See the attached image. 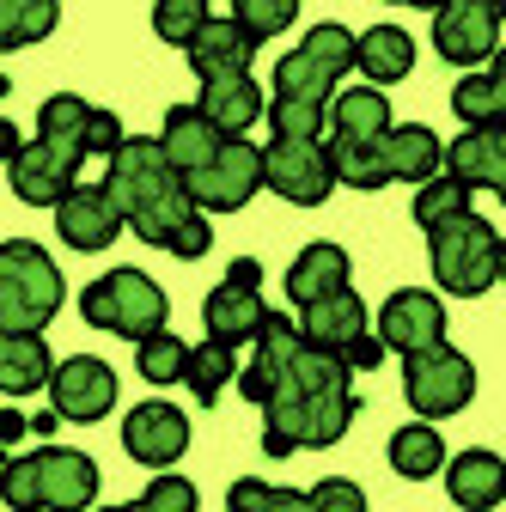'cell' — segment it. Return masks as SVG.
Returning <instances> with one entry per match:
<instances>
[{
	"label": "cell",
	"instance_id": "obj_2",
	"mask_svg": "<svg viewBox=\"0 0 506 512\" xmlns=\"http://www.w3.org/2000/svg\"><path fill=\"white\" fill-rule=\"evenodd\" d=\"M104 196L116 202L122 226H129L141 244H153V250H171V256H183V263H202V256L214 250L208 214L189 208L183 177L171 171V159L147 135H122V147L110 153Z\"/></svg>",
	"mask_w": 506,
	"mask_h": 512
},
{
	"label": "cell",
	"instance_id": "obj_32",
	"mask_svg": "<svg viewBox=\"0 0 506 512\" xmlns=\"http://www.w3.org/2000/svg\"><path fill=\"white\" fill-rule=\"evenodd\" d=\"M238 378V348L226 342H202V348H189L183 360V384H189V397L196 403H220V391Z\"/></svg>",
	"mask_w": 506,
	"mask_h": 512
},
{
	"label": "cell",
	"instance_id": "obj_47",
	"mask_svg": "<svg viewBox=\"0 0 506 512\" xmlns=\"http://www.w3.org/2000/svg\"><path fill=\"white\" fill-rule=\"evenodd\" d=\"M25 421H31V433H55V427H61V415H55V409H43V415H25Z\"/></svg>",
	"mask_w": 506,
	"mask_h": 512
},
{
	"label": "cell",
	"instance_id": "obj_43",
	"mask_svg": "<svg viewBox=\"0 0 506 512\" xmlns=\"http://www.w3.org/2000/svg\"><path fill=\"white\" fill-rule=\"evenodd\" d=\"M122 147V116L116 110H86V153H116Z\"/></svg>",
	"mask_w": 506,
	"mask_h": 512
},
{
	"label": "cell",
	"instance_id": "obj_12",
	"mask_svg": "<svg viewBox=\"0 0 506 512\" xmlns=\"http://www.w3.org/2000/svg\"><path fill=\"white\" fill-rule=\"evenodd\" d=\"M263 183L293 208H324L330 189H336L324 141H269L263 147Z\"/></svg>",
	"mask_w": 506,
	"mask_h": 512
},
{
	"label": "cell",
	"instance_id": "obj_39",
	"mask_svg": "<svg viewBox=\"0 0 506 512\" xmlns=\"http://www.w3.org/2000/svg\"><path fill=\"white\" fill-rule=\"evenodd\" d=\"M196 506H202L196 482H189V476H177V470H159L135 506H104V512H196Z\"/></svg>",
	"mask_w": 506,
	"mask_h": 512
},
{
	"label": "cell",
	"instance_id": "obj_27",
	"mask_svg": "<svg viewBox=\"0 0 506 512\" xmlns=\"http://www.w3.org/2000/svg\"><path fill=\"white\" fill-rule=\"evenodd\" d=\"M49 342L43 336H19V330H0V391L7 397H31L49 384Z\"/></svg>",
	"mask_w": 506,
	"mask_h": 512
},
{
	"label": "cell",
	"instance_id": "obj_40",
	"mask_svg": "<svg viewBox=\"0 0 506 512\" xmlns=\"http://www.w3.org/2000/svg\"><path fill=\"white\" fill-rule=\"evenodd\" d=\"M293 19H299V0H232V25H244L257 43H269Z\"/></svg>",
	"mask_w": 506,
	"mask_h": 512
},
{
	"label": "cell",
	"instance_id": "obj_3",
	"mask_svg": "<svg viewBox=\"0 0 506 512\" xmlns=\"http://www.w3.org/2000/svg\"><path fill=\"white\" fill-rule=\"evenodd\" d=\"M0 500L13 512H86L98 500V464L74 445H37L31 458H0Z\"/></svg>",
	"mask_w": 506,
	"mask_h": 512
},
{
	"label": "cell",
	"instance_id": "obj_7",
	"mask_svg": "<svg viewBox=\"0 0 506 512\" xmlns=\"http://www.w3.org/2000/svg\"><path fill=\"white\" fill-rule=\"evenodd\" d=\"M354 68V31L348 25H311L293 55L275 61V98L293 104H330L336 80Z\"/></svg>",
	"mask_w": 506,
	"mask_h": 512
},
{
	"label": "cell",
	"instance_id": "obj_17",
	"mask_svg": "<svg viewBox=\"0 0 506 512\" xmlns=\"http://www.w3.org/2000/svg\"><path fill=\"white\" fill-rule=\"evenodd\" d=\"M55 232H61V244H74V250H104V244H116L122 214L104 196V183H74L68 196L55 202Z\"/></svg>",
	"mask_w": 506,
	"mask_h": 512
},
{
	"label": "cell",
	"instance_id": "obj_13",
	"mask_svg": "<svg viewBox=\"0 0 506 512\" xmlns=\"http://www.w3.org/2000/svg\"><path fill=\"white\" fill-rule=\"evenodd\" d=\"M49 409L61 415V421H104L110 409H116V372L98 360V354H74V360H61V366H49Z\"/></svg>",
	"mask_w": 506,
	"mask_h": 512
},
{
	"label": "cell",
	"instance_id": "obj_5",
	"mask_svg": "<svg viewBox=\"0 0 506 512\" xmlns=\"http://www.w3.org/2000/svg\"><path fill=\"white\" fill-rule=\"evenodd\" d=\"M68 299V281L49 263V250L31 238H7L0 244V330L19 336H43V324Z\"/></svg>",
	"mask_w": 506,
	"mask_h": 512
},
{
	"label": "cell",
	"instance_id": "obj_36",
	"mask_svg": "<svg viewBox=\"0 0 506 512\" xmlns=\"http://www.w3.org/2000/svg\"><path fill=\"white\" fill-rule=\"evenodd\" d=\"M226 512H311V500L299 488H275V482H257V476H238L226 488Z\"/></svg>",
	"mask_w": 506,
	"mask_h": 512
},
{
	"label": "cell",
	"instance_id": "obj_29",
	"mask_svg": "<svg viewBox=\"0 0 506 512\" xmlns=\"http://www.w3.org/2000/svg\"><path fill=\"white\" fill-rule=\"evenodd\" d=\"M439 464H446V439H439L433 421H409L391 433V470L397 476L427 482V476H439Z\"/></svg>",
	"mask_w": 506,
	"mask_h": 512
},
{
	"label": "cell",
	"instance_id": "obj_35",
	"mask_svg": "<svg viewBox=\"0 0 506 512\" xmlns=\"http://www.w3.org/2000/svg\"><path fill=\"white\" fill-rule=\"evenodd\" d=\"M183 360H189V342H177L171 330H153L135 342V372L147 384H177L183 378Z\"/></svg>",
	"mask_w": 506,
	"mask_h": 512
},
{
	"label": "cell",
	"instance_id": "obj_37",
	"mask_svg": "<svg viewBox=\"0 0 506 512\" xmlns=\"http://www.w3.org/2000/svg\"><path fill=\"white\" fill-rule=\"evenodd\" d=\"M452 214H470V189L458 177H427L415 183V226H439V220H452Z\"/></svg>",
	"mask_w": 506,
	"mask_h": 512
},
{
	"label": "cell",
	"instance_id": "obj_48",
	"mask_svg": "<svg viewBox=\"0 0 506 512\" xmlns=\"http://www.w3.org/2000/svg\"><path fill=\"white\" fill-rule=\"evenodd\" d=\"M397 7H439V0H397Z\"/></svg>",
	"mask_w": 506,
	"mask_h": 512
},
{
	"label": "cell",
	"instance_id": "obj_1",
	"mask_svg": "<svg viewBox=\"0 0 506 512\" xmlns=\"http://www.w3.org/2000/svg\"><path fill=\"white\" fill-rule=\"evenodd\" d=\"M238 397L257 403L269 421H263V452L269 458H293V452H324L336 445L354 415H360V397H354V372L311 348L299 336L293 317L269 311V324L257 330V360L238 366Z\"/></svg>",
	"mask_w": 506,
	"mask_h": 512
},
{
	"label": "cell",
	"instance_id": "obj_41",
	"mask_svg": "<svg viewBox=\"0 0 506 512\" xmlns=\"http://www.w3.org/2000/svg\"><path fill=\"white\" fill-rule=\"evenodd\" d=\"M208 7H214V0H153V31L165 43H189L196 25L208 19Z\"/></svg>",
	"mask_w": 506,
	"mask_h": 512
},
{
	"label": "cell",
	"instance_id": "obj_46",
	"mask_svg": "<svg viewBox=\"0 0 506 512\" xmlns=\"http://www.w3.org/2000/svg\"><path fill=\"white\" fill-rule=\"evenodd\" d=\"M25 147V135H19V122H7L0 116V165H13V153Z\"/></svg>",
	"mask_w": 506,
	"mask_h": 512
},
{
	"label": "cell",
	"instance_id": "obj_20",
	"mask_svg": "<svg viewBox=\"0 0 506 512\" xmlns=\"http://www.w3.org/2000/svg\"><path fill=\"white\" fill-rule=\"evenodd\" d=\"M446 177H458L464 189H506V122L494 128H464V135L439 153Z\"/></svg>",
	"mask_w": 506,
	"mask_h": 512
},
{
	"label": "cell",
	"instance_id": "obj_18",
	"mask_svg": "<svg viewBox=\"0 0 506 512\" xmlns=\"http://www.w3.org/2000/svg\"><path fill=\"white\" fill-rule=\"evenodd\" d=\"M366 330H372V317H366V299H360L354 287H336V293H324L318 305L299 311V336H305L311 348L336 354V360H342Z\"/></svg>",
	"mask_w": 506,
	"mask_h": 512
},
{
	"label": "cell",
	"instance_id": "obj_24",
	"mask_svg": "<svg viewBox=\"0 0 506 512\" xmlns=\"http://www.w3.org/2000/svg\"><path fill=\"white\" fill-rule=\"evenodd\" d=\"M263 86L250 80V74H226V80H202V98L196 110L220 128V135H244V128H257L263 122Z\"/></svg>",
	"mask_w": 506,
	"mask_h": 512
},
{
	"label": "cell",
	"instance_id": "obj_42",
	"mask_svg": "<svg viewBox=\"0 0 506 512\" xmlns=\"http://www.w3.org/2000/svg\"><path fill=\"white\" fill-rule=\"evenodd\" d=\"M305 500H311V512H366V494H360V482H348V476H324Z\"/></svg>",
	"mask_w": 506,
	"mask_h": 512
},
{
	"label": "cell",
	"instance_id": "obj_31",
	"mask_svg": "<svg viewBox=\"0 0 506 512\" xmlns=\"http://www.w3.org/2000/svg\"><path fill=\"white\" fill-rule=\"evenodd\" d=\"M55 19H61V0H0V55L43 43Z\"/></svg>",
	"mask_w": 506,
	"mask_h": 512
},
{
	"label": "cell",
	"instance_id": "obj_11",
	"mask_svg": "<svg viewBox=\"0 0 506 512\" xmlns=\"http://www.w3.org/2000/svg\"><path fill=\"white\" fill-rule=\"evenodd\" d=\"M500 13L506 7H488V0H439L433 7V49L439 61L452 68H476V61H494L500 55Z\"/></svg>",
	"mask_w": 506,
	"mask_h": 512
},
{
	"label": "cell",
	"instance_id": "obj_9",
	"mask_svg": "<svg viewBox=\"0 0 506 512\" xmlns=\"http://www.w3.org/2000/svg\"><path fill=\"white\" fill-rule=\"evenodd\" d=\"M257 189H263V147L244 141V135H226L202 171L183 177V196L196 214H238Z\"/></svg>",
	"mask_w": 506,
	"mask_h": 512
},
{
	"label": "cell",
	"instance_id": "obj_45",
	"mask_svg": "<svg viewBox=\"0 0 506 512\" xmlns=\"http://www.w3.org/2000/svg\"><path fill=\"white\" fill-rule=\"evenodd\" d=\"M25 433H31V421H25L19 409H0V445H19Z\"/></svg>",
	"mask_w": 506,
	"mask_h": 512
},
{
	"label": "cell",
	"instance_id": "obj_23",
	"mask_svg": "<svg viewBox=\"0 0 506 512\" xmlns=\"http://www.w3.org/2000/svg\"><path fill=\"white\" fill-rule=\"evenodd\" d=\"M439 470H446L452 506H464V512H494L506 500V464H500V452H458L452 464H439Z\"/></svg>",
	"mask_w": 506,
	"mask_h": 512
},
{
	"label": "cell",
	"instance_id": "obj_26",
	"mask_svg": "<svg viewBox=\"0 0 506 512\" xmlns=\"http://www.w3.org/2000/svg\"><path fill=\"white\" fill-rule=\"evenodd\" d=\"M354 68L378 92L397 86V80H409V68H415V37L403 25H372L366 37H354Z\"/></svg>",
	"mask_w": 506,
	"mask_h": 512
},
{
	"label": "cell",
	"instance_id": "obj_4",
	"mask_svg": "<svg viewBox=\"0 0 506 512\" xmlns=\"http://www.w3.org/2000/svg\"><path fill=\"white\" fill-rule=\"evenodd\" d=\"M427 256H433V281L458 299H482L506 269V244L482 214H452L427 226Z\"/></svg>",
	"mask_w": 506,
	"mask_h": 512
},
{
	"label": "cell",
	"instance_id": "obj_8",
	"mask_svg": "<svg viewBox=\"0 0 506 512\" xmlns=\"http://www.w3.org/2000/svg\"><path fill=\"white\" fill-rule=\"evenodd\" d=\"M403 397H409V409L421 421H446V415L470 409V397H476L470 354H458L452 342H433V348L403 354Z\"/></svg>",
	"mask_w": 506,
	"mask_h": 512
},
{
	"label": "cell",
	"instance_id": "obj_10",
	"mask_svg": "<svg viewBox=\"0 0 506 512\" xmlns=\"http://www.w3.org/2000/svg\"><path fill=\"white\" fill-rule=\"evenodd\" d=\"M202 324H208V342H257V330L269 324V299H263V263L257 256H238L226 269V281L208 293L202 305Z\"/></svg>",
	"mask_w": 506,
	"mask_h": 512
},
{
	"label": "cell",
	"instance_id": "obj_30",
	"mask_svg": "<svg viewBox=\"0 0 506 512\" xmlns=\"http://www.w3.org/2000/svg\"><path fill=\"white\" fill-rule=\"evenodd\" d=\"M452 110H458L464 128H494V122H506V74H500V68L464 74V80L452 86Z\"/></svg>",
	"mask_w": 506,
	"mask_h": 512
},
{
	"label": "cell",
	"instance_id": "obj_14",
	"mask_svg": "<svg viewBox=\"0 0 506 512\" xmlns=\"http://www.w3.org/2000/svg\"><path fill=\"white\" fill-rule=\"evenodd\" d=\"M372 336L385 348H397V354L433 348V342H446V305H439V293H427V287H403V293L385 299Z\"/></svg>",
	"mask_w": 506,
	"mask_h": 512
},
{
	"label": "cell",
	"instance_id": "obj_38",
	"mask_svg": "<svg viewBox=\"0 0 506 512\" xmlns=\"http://www.w3.org/2000/svg\"><path fill=\"white\" fill-rule=\"evenodd\" d=\"M269 128H275V141H318L324 128H330V104H293V98H275L263 104Z\"/></svg>",
	"mask_w": 506,
	"mask_h": 512
},
{
	"label": "cell",
	"instance_id": "obj_6",
	"mask_svg": "<svg viewBox=\"0 0 506 512\" xmlns=\"http://www.w3.org/2000/svg\"><path fill=\"white\" fill-rule=\"evenodd\" d=\"M80 317L92 330H110V336H122V342H141V336H153V330H165V317H171V299H165V287L153 281V275H141V269H110V275H98L92 287H80Z\"/></svg>",
	"mask_w": 506,
	"mask_h": 512
},
{
	"label": "cell",
	"instance_id": "obj_16",
	"mask_svg": "<svg viewBox=\"0 0 506 512\" xmlns=\"http://www.w3.org/2000/svg\"><path fill=\"white\" fill-rule=\"evenodd\" d=\"M7 171H13V196H19V202L55 208V202L80 183V153H61V147H49V141H25Z\"/></svg>",
	"mask_w": 506,
	"mask_h": 512
},
{
	"label": "cell",
	"instance_id": "obj_25",
	"mask_svg": "<svg viewBox=\"0 0 506 512\" xmlns=\"http://www.w3.org/2000/svg\"><path fill=\"white\" fill-rule=\"evenodd\" d=\"M287 299L305 311V305H318L324 293H336V287H348V250L342 244H330V238H318V244H305L299 256H293V269H287Z\"/></svg>",
	"mask_w": 506,
	"mask_h": 512
},
{
	"label": "cell",
	"instance_id": "obj_28",
	"mask_svg": "<svg viewBox=\"0 0 506 512\" xmlns=\"http://www.w3.org/2000/svg\"><path fill=\"white\" fill-rule=\"evenodd\" d=\"M391 128V98L378 86H354V92H336L330 98V135L342 141H372Z\"/></svg>",
	"mask_w": 506,
	"mask_h": 512
},
{
	"label": "cell",
	"instance_id": "obj_21",
	"mask_svg": "<svg viewBox=\"0 0 506 512\" xmlns=\"http://www.w3.org/2000/svg\"><path fill=\"white\" fill-rule=\"evenodd\" d=\"M439 153H446V141H439L427 122H391L385 135H378V159H385L391 183H427V177H439Z\"/></svg>",
	"mask_w": 506,
	"mask_h": 512
},
{
	"label": "cell",
	"instance_id": "obj_19",
	"mask_svg": "<svg viewBox=\"0 0 506 512\" xmlns=\"http://www.w3.org/2000/svg\"><path fill=\"white\" fill-rule=\"evenodd\" d=\"M263 43L250 37L244 25H232V19H202L196 25V37L183 43V55H189V68H196V80H226V74H250V55H257Z\"/></svg>",
	"mask_w": 506,
	"mask_h": 512
},
{
	"label": "cell",
	"instance_id": "obj_15",
	"mask_svg": "<svg viewBox=\"0 0 506 512\" xmlns=\"http://www.w3.org/2000/svg\"><path fill=\"white\" fill-rule=\"evenodd\" d=\"M122 452L147 470H171L183 452H189V421L171 409V403H135L129 421H122Z\"/></svg>",
	"mask_w": 506,
	"mask_h": 512
},
{
	"label": "cell",
	"instance_id": "obj_44",
	"mask_svg": "<svg viewBox=\"0 0 506 512\" xmlns=\"http://www.w3.org/2000/svg\"><path fill=\"white\" fill-rule=\"evenodd\" d=\"M385 354H391V348H385V342H378V336L366 330V336H360V342L342 354V366H348V372H378V366H385Z\"/></svg>",
	"mask_w": 506,
	"mask_h": 512
},
{
	"label": "cell",
	"instance_id": "obj_22",
	"mask_svg": "<svg viewBox=\"0 0 506 512\" xmlns=\"http://www.w3.org/2000/svg\"><path fill=\"white\" fill-rule=\"evenodd\" d=\"M220 128L196 110V104H171V116H165V135H159V153L171 159V171L177 177H189V171H202L214 153H220Z\"/></svg>",
	"mask_w": 506,
	"mask_h": 512
},
{
	"label": "cell",
	"instance_id": "obj_33",
	"mask_svg": "<svg viewBox=\"0 0 506 512\" xmlns=\"http://www.w3.org/2000/svg\"><path fill=\"white\" fill-rule=\"evenodd\" d=\"M86 110H92V104H80V92L43 98V110H37V141H49V147H61V153H80V159H86Z\"/></svg>",
	"mask_w": 506,
	"mask_h": 512
},
{
	"label": "cell",
	"instance_id": "obj_34",
	"mask_svg": "<svg viewBox=\"0 0 506 512\" xmlns=\"http://www.w3.org/2000/svg\"><path fill=\"white\" fill-rule=\"evenodd\" d=\"M324 153H330V177L348 183V189H385V183H391V177H385V159H378V135H372V141H342V135H330Z\"/></svg>",
	"mask_w": 506,
	"mask_h": 512
}]
</instances>
